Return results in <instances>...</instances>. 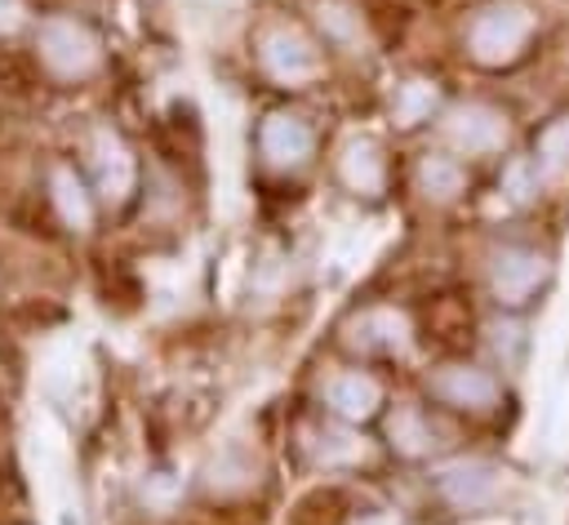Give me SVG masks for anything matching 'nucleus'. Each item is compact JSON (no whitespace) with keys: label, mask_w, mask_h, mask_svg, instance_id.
Masks as SVG:
<instances>
[{"label":"nucleus","mask_w":569,"mask_h":525,"mask_svg":"<svg viewBox=\"0 0 569 525\" xmlns=\"http://www.w3.org/2000/svg\"><path fill=\"white\" fill-rule=\"evenodd\" d=\"M378 427H382V454L405 463V467H431L436 458H445L462 445L458 440L462 427L449 414H440L422 392L391 396Z\"/></svg>","instance_id":"10"},{"label":"nucleus","mask_w":569,"mask_h":525,"mask_svg":"<svg viewBox=\"0 0 569 525\" xmlns=\"http://www.w3.org/2000/svg\"><path fill=\"white\" fill-rule=\"evenodd\" d=\"M40 200H44L49 218L58 227H67V231H93L98 209H102V200H98L93 182L84 178L80 160H67V156L44 160V169H40Z\"/></svg>","instance_id":"18"},{"label":"nucleus","mask_w":569,"mask_h":525,"mask_svg":"<svg viewBox=\"0 0 569 525\" xmlns=\"http://www.w3.org/2000/svg\"><path fill=\"white\" fill-rule=\"evenodd\" d=\"M311 31L325 40L329 58H347V62H360L378 49V31H373V13L360 4V0H307V13Z\"/></svg>","instance_id":"19"},{"label":"nucleus","mask_w":569,"mask_h":525,"mask_svg":"<svg viewBox=\"0 0 569 525\" xmlns=\"http://www.w3.org/2000/svg\"><path fill=\"white\" fill-rule=\"evenodd\" d=\"M493 196L502 200V209L516 222H525L542 205H551V191H547V182H542V174H538V165H533V156L525 147H516L511 156H502L493 165Z\"/></svg>","instance_id":"22"},{"label":"nucleus","mask_w":569,"mask_h":525,"mask_svg":"<svg viewBox=\"0 0 569 525\" xmlns=\"http://www.w3.org/2000/svg\"><path fill=\"white\" fill-rule=\"evenodd\" d=\"M476 351L502 369L507 378H516L533 351V334H529V320L516 316V311H485L476 320Z\"/></svg>","instance_id":"21"},{"label":"nucleus","mask_w":569,"mask_h":525,"mask_svg":"<svg viewBox=\"0 0 569 525\" xmlns=\"http://www.w3.org/2000/svg\"><path fill=\"white\" fill-rule=\"evenodd\" d=\"M249 67L276 93H311L333 76V58L307 18L271 9L249 27Z\"/></svg>","instance_id":"4"},{"label":"nucleus","mask_w":569,"mask_h":525,"mask_svg":"<svg viewBox=\"0 0 569 525\" xmlns=\"http://www.w3.org/2000/svg\"><path fill=\"white\" fill-rule=\"evenodd\" d=\"M209 4H222V9H227V4H236V0H209Z\"/></svg>","instance_id":"26"},{"label":"nucleus","mask_w":569,"mask_h":525,"mask_svg":"<svg viewBox=\"0 0 569 525\" xmlns=\"http://www.w3.org/2000/svg\"><path fill=\"white\" fill-rule=\"evenodd\" d=\"M27 27V0H0V40H13Z\"/></svg>","instance_id":"25"},{"label":"nucleus","mask_w":569,"mask_h":525,"mask_svg":"<svg viewBox=\"0 0 569 525\" xmlns=\"http://www.w3.org/2000/svg\"><path fill=\"white\" fill-rule=\"evenodd\" d=\"M80 169H84V178L93 182L98 200L111 205V209L129 205V200L138 196V187H142V165H138L133 147H129L124 133H120L116 125H107V120H93V125L80 133Z\"/></svg>","instance_id":"16"},{"label":"nucleus","mask_w":569,"mask_h":525,"mask_svg":"<svg viewBox=\"0 0 569 525\" xmlns=\"http://www.w3.org/2000/svg\"><path fill=\"white\" fill-rule=\"evenodd\" d=\"M556 280V249L547 236L529 231V222L498 227L476 249V289L489 311L529 316Z\"/></svg>","instance_id":"2"},{"label":"nucleus","mask_w":569,"mask_h":525,"mask_svg":"<svg viewBox=\"0 0 569 525\" xmlns=\"http://www.w3.org/2000/svg\"><path fill=\"white\" fill-rule=\"evenodd\" d=\"M31 58H36V71L49 85H58V89L93 85L107 71L102 36L80 13H67V9L36 18V27H31Z\"/></svg>","instance_id":"9"},{"label":"nucleus","mask_w":569,"mask_h":525,"mask_svg":"<svg viewBox=\"0 0 569 525\" xmlns=\"http://www.w3.org/2000/svg\"><path fill=\"white\" fill-rule=\"evenodd\" d=\"M267 489H271V463L244 436L213 445L196 472V494L218 512H249Z\"/></svg>","instance_id":"12"},{"label":"nucleus","mask_w":569,"mask_h":525,"mask_svg":"<svg viewBox=\"0 0 569 525\" xmlns=\"http://www.w3.org/2000/svg\"><path fill=\"white\" fill-rule=\"evenodd\" d=\"M325 160H329L333 187L360 205H382L405 182V165L391 156L387 138L369 129H347L338 142H329Z\"/></svg>","instance_id":"13"},{"label":"nucleus","mask_w":569,"mask_h":525,"mask_svg":"<svg viewBox=\"0 0 569 525\" xmlns=\"http://www.w3.org/2000/svg\"><path fill=\"white\" fill-rule=\"evenodd\" d=\"M520 107L498 89H458L440 111L431 142L449 147L467 165H498L520 147Z\"/></svg>","instance_id":"5"},{"label":"nucleus","mask_w":569,"mask_h":525,"mask_svg":"<svg viewBox=\"0 0 569 525\" xmlns=\"http://www.w3.org/2000/svg\"><path fill=\"white\" fill-rule=\"evenodd\" d=\"M418 392L462 432L498 427L511 414V378L467 347H445L440 356H431L418 374Z\"/></svg>","instance_id":"3"},{"label":"nucleus","mask_w":569,"mask_h":525,"mask_svg":"<svg viewBox=\"0 0 569 525\" xmlns=\"http://www.w3.org/2000/svg\"><path fill=\"white\" fill-rule=\"evenodd\" d=\"M187 200H191V187H187L182 169H173V165H147L142 169L138 205H142L147 227H182Z\"/></svg>","instance_id":"23"},{"label":"nucleus","mask_w":569,"mask_h":525,"mask_svg":"<svg viewBox=\"0 0 569 525\" xmlns=\"http://www.w3.org/2000/svg\"><path fill=\"white\" fill-rule=\"evenodd\" d=\"M458 89L449 85V76L440 67H409L391 80L387 89V125L391 133H422V129H436L440 111L449 107Z\"/></svg>","instance_id":"17"},{"label":"nucleus","mask_w":569,"mask_h":525,"mask_svg":"<svg viewBox=\"0 0 569 525\" xmlns=\"http://www.w3.org/2000/svg\"><path fill=\"white\" fill-rule=\"evenodd\" d=\"M249 147H253L258 178L271 182V187H289V182H302L320 165V156H325V129H320V120L307 107L276 102V107H267L253 120Z\"/></svg>","instance_id":"7"},{"label":"nucleus","mask_w":569,"mask_h":525,"mask_svg":"<svg viewBox=\"0 0 569 525\" xmlns=\"http://www.w3.org/2000/svg\"><path fill=\"white\" fill-rule=\"evenodd\" d=\"M405 191L427 214H458L476 196V165H467L440 142H427L405 165Z\"/></svg>","instance_id":"15"},{"label":"nucleus","mask_w":569,"mask_h":525,"mask_svg":"<svg viewBox=\"0 0 569 525\" xmlns=\"http://www.w3.org/2000/svg\"><path fill=\"white\" fill-rule=\"evenodd\" d=\"M391 405V378L382 374V365L369 360H333L311 378V409L351 423V427H369L387 414Z\"/></svg>","instance_id":"14"},{"label":"nucleus","mask_w":569,"mask_h":525,"mask_svg":"<svg viewBox=\"0 0 569 525\" xmlns=\"http://www.w3.org/2000/svg\"><path fill=\"white\" fill-rule=\"evenodd\" d=\"M449 44L476 76H516L547 44V9L538 0H471L449 27Z\"/></svg>","instance_id":"1"},{"label":"nucleus","mask_w":569,"mask_h":525,"mask_svg":"<svg viewBox=\"0 0 569 525\" xmlns=\"http://www.w3.org/2000/svg\"><path fill=\"white\" fill-rule=\"evenodd\" d=\"M422 489H427L431 507L445 516H493L516 503L520 481L498 454L458 445L453 454L436 458L422 472Z\"/></svg>","instance_id":"6"},{"label":"nucleus","mask_w":569,"mask_h":525,"mask_svg":"<svg viewBox=\"0 0 569 525\" xmlns=\"http://www.w3.org/2000/svg\"><path fill=\"white\" fill-rule=\"evenodd\" d=\"M418 338H422L418 316L396 298H360L333 325V347L342 356L369 360L382 369L409 360L418 351Z\"/></svg>","instance_id":"8"},{"label":"nucleus","mask_w":569,"mask_h":525,"mask_svg":"<svg viewBox=\"0 0 569 525\" xmlns=\"http://www.w3.org/2000/svg\"><path fill=\"white\" fill-rule=\"evenodd\" d=\"M289 449H293V463L311 476H360L378 463V445L365 440L360 427L351 423H338L320 409L302 414L293 427H289Z\"/></svg>","instance_id":"11"},{"label":"nucleus","mask_w":569,"mask_h":525,"mask_svg":"<svg viewBox=\"0 0 569 525\" xmlns=\"http://www.w3.org/2000/svg\"><path fill=\"white\" fill-rule=\"evenodd\" d=\"M347 512H351V503H347V489L342 485H316V489H307L298 503H293V512H289V525H342L347 521Z\"/></svg>","instance_id":"24"},{"label":"nucleus","mask_w":569,"mask_h":525,"mask_svg":"<svg viewBox=\"0 0 569 525\" xmlns=\"http://www.w3.org/2000/svg\"><path fill=\"white\" fill-rule=\"evenodd\" d=\"M525 151L533 156L551 200H569V98L547 107L529 133H525Z\"/></svg>","instance_id":"20"}]
</instances>
